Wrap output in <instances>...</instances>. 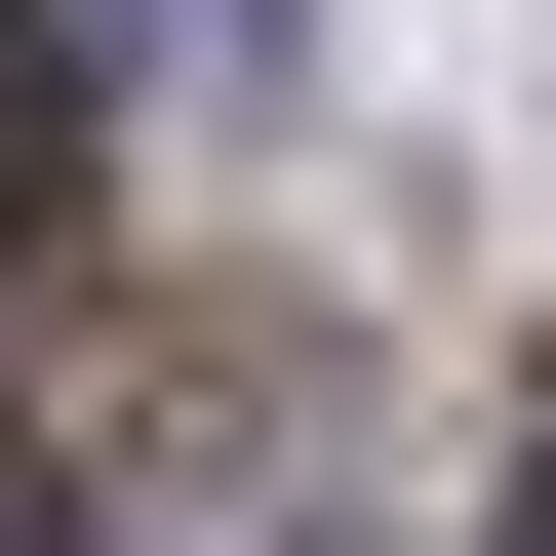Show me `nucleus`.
Wrapping results in <instances>:
<instances>
[{"instance_id": "f257e3e1", "label": "nucleus", "mask_w": 556, "mask_h": 556, "mask_svg": "<svg viewBox=\"0 0 556 556\" xmlns=\"http://www.w3.org/2000/svg\"><path fill=\"white\" fill-rule=\"evenodd\" d=\"M80 239V40H40V0H0V278Z\"/></svg>"}, {"instance_id": "f03ea898", "label": "nucleus", "mask_w": 556, "mask_h": 556, "mask_svg": "<svg viewBox=\"0 0 556 556\" xmlns=\"http://www.w3.org/2000/svg\"><path fill=\"white\" fill-rule=\"evenodd\" d=\"M517 556H556V438H517Z\"/></svg>"}]
</instances>
